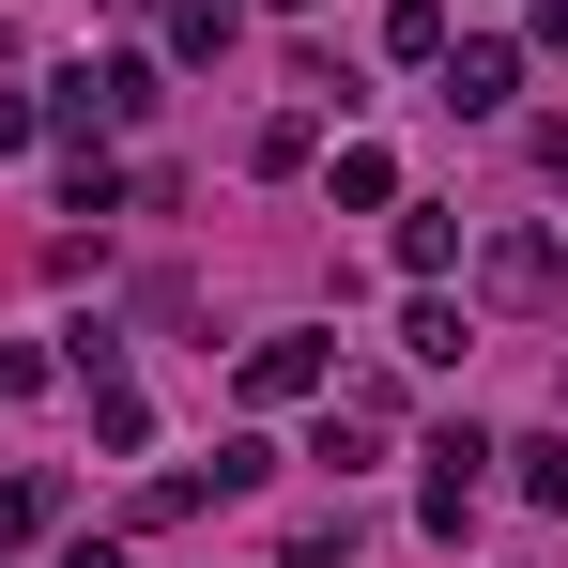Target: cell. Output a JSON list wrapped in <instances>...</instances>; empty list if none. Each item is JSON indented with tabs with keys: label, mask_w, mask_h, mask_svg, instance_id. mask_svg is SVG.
Wrapping results in <instances>:
<instances>
[{
	"label": "cell",
	"mask_w": 568,
	"mask_h": 568,
	"mask_svg": "<svg viewBox=\"0 0 568 568\" xmlns=\"http://www.w3.org/2000/svg\"><path fill=\"white\" fill-rule=\"evenodd\" d=\"M277 476V446H215V462H170L154 491H139V523H215L231 491H262Z\"/></svg>",
	"instance_id": "1"
},
{
	"label": "cell",
	"mask_w": 568,
	"mask_h": 568,
	"mask_svg": "<svg viewBox=\"0 0 568 568\" xmlns=\"http://www.w3.org/2000/svg\"><path fill=\"white\" fill-rule=\"evenodd\" d=\"M476 292H491V307H554L568 246H554V231H491V246H476Z\"/></svg>",
	"instance_id": "2"
},
{
	"label": "cell",
	"mask_w": 568,
	"mask_h": 568,
	"mask_svg": "<svg viewBox=\"0 0 568 568\" xmlns=\"http://www.w3.org/2000/svg\"><path fill=\"white\" fill-rule=\"evenodd\" d=\"M430 78H446L462 123H491V108L523 93V47H507V31H446V62H430Z\"/></svg>",
	"instance_id": "3"
},
{
	"label": "cell",
	"mask_w": 568,
	"mask_h": 568,
	"mask_svg": "<svg viewBox=\"0 0 568 568\" xmlns=\"http://www.w3.org/2000/svg\"><path fill=\"white\" fill-rule=\"evenodd\" d=\"M491 462H507V446H491L476 415H462V430H430V491H415V507H430V538H462V507L491 491Z\"/></svg>",
	"instance_id": "4"
},
{
	"label": "cell",
	"mask_w": 568,
	"mask_h": 568,
	"mask_svg": "<svg viewBox=\"0 0 568 568\" xmlns=\"http://www.w3.org/2000/svg\"><path fill=\"white\" fill-rule=\"evenodd\" d=\"M323 384H338V338H307V323L246 338V399H323Z\"/></svg>",
	"instance_id": "5"
},
{
	"label": "cell",
	"mask_w": 568,
	"mask_h": 568,
	"mask_svg": "<svg viewBox=\"0 0 568 568\" xmlns=\"http://www.w3.org/2000/svg\"><path fill=\"white\" fill-rule=\"evenodd\" d=\"M384 246H399V277H462V215H446V200H399Z\"/></svg>",
	"instance_id": "6"
},
{
	"label": "cell",
	"mask_w": 568,
	"mask_h": 568,
	"mask_svg": "<svg viewBox=\"0 0 568 568\" xmlns=\"http://www.w3.org/2000/svg\"><path fill=\"white\" fill-rule=\"evenodd\" d=\"M399 354H430V369H462V354H476V323L446 307V277H415V307H399Z\"/></svg>",
	"instance_id": "7"
},
{
	"label": "cell",
	"mask_w": 568,
	"mask_h": 568,
	"mask_svg": "<svg viewBox=\"0 0 568 568\" xmlns=\"http://www.w3.org/2000/svg\"><path fill=\"white\" fill-rule=\"evenodd\" d=\"M93 446H108V462H139V446H154V399H139V384H123V369L93 384Z\"/></svg>",
	"instance_id": "8"
},
{
	"label": "cell",
	"mask_w": 568,
	"mask_h": 568,
	"mask_svg": "<svg viewBox=\"0 0 568 568\" xmlns=\"http://www.w3.org/2000/svg\"><path fill=\"white\" fill-rule=\"evenodd\" d=\"M384 62L430 78V62H446V0H384Z\"/></svg>",
	"instance_id": "9"
},
{
	"label": "cell",
	"mask_w": 568,
	"mask_h": 568,
	"mask_svg": "<svg viewBox=\"0 0 568 568\" xmlns=\"http://www.w3.org/2000/svg\"><path fill=\"white\" fill-rule=\"evenodd\" d=\"M47 523H62V476H0V554L47 538Z\"/></svg>",
	"instance_id": "10"
},
{
	"label": "cell",
	"mask_w": 568,
	"mask_h": 568,
	"mask_svg": "<svg viewBox=\"0 0 568 568\" xmlns=\"http://www.w3.org/2000/svg\"><path fill=\"white\" fill-rule=\"evenodd\" d=\"M154 16H170V62H215L231 47V0H154Z\"/></svg>",
	"instance_id": "11"
},
{
	"label": "cell",
	"mask_w": 568,
	"mask_h": 568,
	"mask_svg": "<svg viewBox=\"0 0 568 568\" xmlns=\"http://www.w3.org/2000/svg\"><path fill=\"white\" fill-rule=\"evenodd\" d=\"M307 154H323V139H307V108H277V123H262V139H246V170H262V185H292V170H307Z\"/></svg>",
	"instance_id": "12"
},
{
	"label": "cell",
	"mask_w": 568,
	"mask_h": 568,
	"mask_svg": "<svg viewBox=\"0 0 568 568\" xmlns=\"http://www.w3.org/2000/svg\"><path fill=\"white\" fill-rule=\"evenodd\" d=\"M338 215H399V170H384L369 139H354V154H338Z\"/></svg>",
	"instance_id": "13"
},
{
	"label": "cell",
	"mask_w": 568,
	"mask_h": 568,
	"mask_svg": "<svg viewBox=\"0 0 568 568\" xmlns=\"http://www.w3.org/2000/svg\"><path fill=\"white\" fill-rule=\"evenodd\" d=\"M507 462H523V491H538V507H554V523H568V430H523Z\"/></svg>",
	"instance_id": "14"
},
{
	"label": "cell",
	"mask_w": 568,
	"mask_h": 568,
	"mask_svg": "<svg viewBox=\"0 0 568 568\" xmlns=\"http://www.w3.org/2000/svg\"><path fill=\"white\" fill-rule=\"evenodd\" d=\"M108 200H123V170H108L93 139H78V154H62V215H108Z\"/></svg>",
	"instance_id": "15"
},
{
	"label": "cell",
	"mask_w": 568,
	"mask_h": 568,
	"mask_svg": "<svg viewBox=\"0 0 568 568\" xmlns=\"http://www.w3.org/2000/svg\"><path fill=\"white\" fill-rule=\"evenodd\" d=\"M277 568H354V523H307V538H292Z\"/></svg>",
	"instance_id": "16"
},
{
	"label": "cell",
	"mask_w": 568,
	"mask_h": 568,
	"mask_svg": "<svg viewBox=\"0 0 568 568\" xmlns=\"http://www.w3.org/2000/svg\"><path fill=\"white\" fill-rule=\"evenodd\" d=\"M16 139H47V93H0V154H16Z\"/></svg>",
	"instance_id": "17"
},
{
	"label": "cell",
	"mask_w": 568,
	"mask_h": 568,
	"mask_svg": "<svg viewBox=\"0 0 568 568\" xmlns=\"http://www.w3.org/2000/svg\"><path fill=\"white\" fill-rule=\"evenodd\" d=\"M62 568H123V538H78V554H62Z\"/></svg>",
	"instance_id": "18"
}]
</instances>
